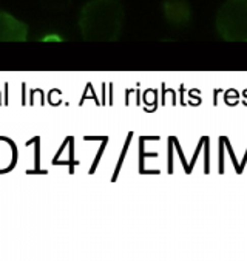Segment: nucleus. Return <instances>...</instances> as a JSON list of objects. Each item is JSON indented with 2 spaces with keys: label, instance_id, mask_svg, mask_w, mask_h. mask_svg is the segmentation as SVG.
<instances>
[{
  "label": "nucleus",
  "instance_id": "5",
  "mask_svg": "<svg viewBox=\"0 0 247 261\" xmlns=\"http://www.w3.org/2000/svg\"><path fill=\"white\" fill-rule=\"evenodd\" d=\"M39 4L43 8H49V10H62L65 7H68L71 4V0H39Z\"/></svg>",
  "mask_w": 247,
  "mask_h": 261
},
{
  "label": "nucleus",
  "instance_id": "3",
  "mask_svg": "<svg viewBox=\"0 0 247 261\" xmlns=\"http://www.w3.org/2000/svg\"><path fill=\"white\" fill-rule=\"evenodd\" d=\"M26 39L28 25L5 11H0V42H25Z\"/></svg>",
  "mask_w": 247,
  "mask_h": 261
},
{
  "label": "nucleus",
  "instance_id": "4",
  "mask_svg": "<svg viewBox=\"0 0 247 261\" xmlns=\"http://www.w3.org/2000/svg\"><path fill=\"white\" fill-rule=\"evenodd\" d=\"M166 14L169 17V20L173 22V23H184V22L188 20V16H190L188 8L185 5L179 4V2L167 4L166 5Z\"/></svg>",
  "mask_w": 247,
  "mask_h": 261
},
{
  "label": "nucleus",
  "instance_id": "1",
  "mask_svg": "<svg viewBox=\"0 0 247 261\" xmlns=\"http://www.w3.org/2000/svg\"><path fill=\"white\" fill-rule=\"evenodd\" d=\"M124 25V8L119 0H90L79 16L82 39L87 42H116Z\"/></svg>",
  "mask_w": 247,
  "mask_h": 261
},
{
  "label": "nucleus",
  "instance_id": "2",
  "mask_svg": "<svg viewBox=\"0 0 247 261\" xmlns=\"http://www.w3.org/2000/svg\"><path fill=\"white\" fill-rule=\"evenodd\" d=\"M216 33L226 42H247V0H227L216 13Z\"/></svg>",
  "mask_w": 247,
  "mask_h": 261
},
{
  "label": "nucleus",
  "instance_id": "6",
  "mask_svg": "<svg viewBox=\"0 0 247 261\" xmlns=\"http://www.w3.org/2000/svg\"><path fill=\"white\" fill-rule=\"evenodd\" d=\"M64 39L61 36H45L42 42H62Z\"/></svg>",
  "mask_w": 247,
  "mask_h": 261
}]
</instances>
